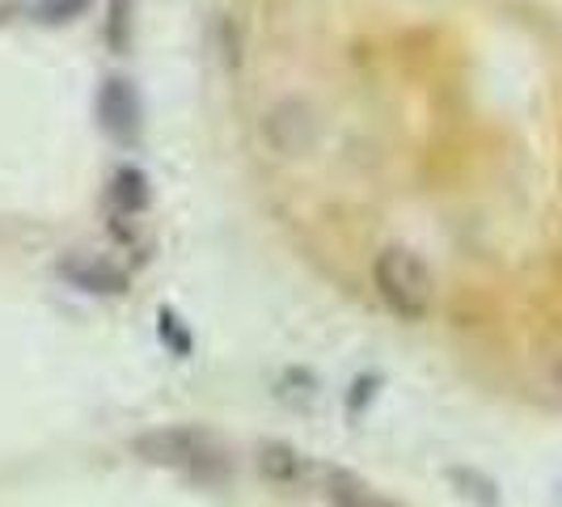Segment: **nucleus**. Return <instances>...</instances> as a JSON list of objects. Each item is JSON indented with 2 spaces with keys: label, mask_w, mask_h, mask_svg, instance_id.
<instances>
[{
  "label": "nucleus",
  "mask_w": 562,
  "mask_h": 507,
  "mask_svg": "<svg viewBox=\"0 0 562 507\" xmlns=\"http://www.w3.org/2000/svg\"><path fill=\"white\" fill-rule=\"evenodd\" d=\"M132 449L148 465L178 470V474L203 482V486H225L233 478L228 452L216 444V436L195 431V427H157V431H144V436L132 440Z\"/></svg>",
  "instance_id": "f257e3e1"
},
{
  "label": "nucleus",
  "mask_w": 562,
  "mask_h": 507,
  "mask_svg": "<svg viewBox=\"0 0 562 507\" xmlns=\"http://www.w3.org/2000/svg\"><path fill=\"white\" fill-rule=\"evenodd\" d=\"M372 283L381 292V301L406 317V322H423L427 313L436 309V275L415 250L406 246H390L376 254L372 262Z\"/></svg>",
  "instance_id": "f03ea898"
},
{
  "label": "nucleus",
  "mask_w": 562,
  "mask_h": 507,
  "mask_svg": "<svg viewBox=\"0 0 562 507\" xmlns=\"http://www.w3.org/2000/svg\"><path fill=\"white\" fill-rule=\"evenodd\" d=\"M56 275L72 288H81L89 296H123L127 292V271L102 258V254H89V250H72L64 254L56 262Z\"/></svg>",
  "instance_id": "7ed1b4c3"
},
{
  "label": "nucleus",
  "mask_w": 562,
  "mask_h": 507,
  "mask_svg": "<svg viewBox=\"0 0 562 507\" xmlns=\"http://www.w3.org/2000/svg\"><path fill=\"white\" fill-rule=\"evenodd\" d=\"M98 123L114 144H136L140 136V93L136 84L111 77L98 89Z\"/></svg>",
  "instance_id": "20e7f679"
},
{
  "label": "nucleus",
  "mask_w": 562,
  "mask_h": 507,
  "mask_svg": "<svg viewBox=\"0 0 562 507\" xmlns=\"http://www.w3.org/2000/svg\"><path fill=\"white\" fill-rule=\"evenodd\" d=\"M262 136L271 140L276 153L283 157H296V153H305L313 144V114L305 102H296V98H288L280 106H271V111L262 114Z\"/></svg>",
  "instance_id": "39448f33"
},
{
  "label": "nucleus",
  "mask_w": 562,
  "mask_h": 507,
  "mask_svg": "<svg viewBox=\"0 0 562 507\" xmlns=\"http://www.w3.org/2000/svg\"><path fill=\"white\" fill-rule=\"evenodd\" d=\"M254 461H258V474L267 482H276V486H301L305 474H310L305 457L292 444H283V440H262L258 452H254Z\"/></svg>",
  "instance_id": "423d86ee"
},
{
  "label": "nucleus",
  "mask_w": 562,
  "mask_h": 507,
  "mask_svg": "<svg viewBox=\"0 0 562 507\" xmlns=\"http://www.w3.org/2000/svg\"><path fill=\"white\" fill-rule=\"evenodd\" d=\"M106 199H111L114 216H127V221H136L144 207H148V199H153V191H148V178H144V169H136V166L114 169L111 187H106Z\"/></svg>",
  "instance_id": "0eeeda50"
},
{
  "label": "nucleus",
  "mask_w": 562,
  "mask_h": 507,
  "mask_svg": "<svg viewBox=\"0 0 562 507\" xmlns=\"http://www.w3.org/2000/svg\"><path fill=\"white\" fill-rule=\"evenodd\" d=\"M326 499L335 507H390V504H381V499H372L368 486H360L351 474H338V470L326 474Z\"/></svg>",
  "instance_id": "6e6552de"
},
{
  "label": "nucleus",
  "mask_w": 562,
  "mask_h": 507,
  "mask_svg": "<svg viewBox=\"0 0 562 507\" xmlns=\"http://www.w3.org/2000/svg\"><path fill=\"white\" fill-rule=\"evenodd\" d=\"M111 22H106V43H111L114 52H123L127 43H132V34H127V26H132V0H111Z\"/></svg>",
  "instance_id": "1a4fd4ad"
},
{
  "label": "nucleus",
  "mask_w": 562,
  "mask_h": 507,
  "mask_svg": "<svg viewBox=\"0 0 562 507\" xmlns=\"http://www.w3.org/2000/svg\"><path fill=\"white\" fill-rule=\"evenodd\" d=\"M89 9V0H34V18L38 22H72Z\"/></svg>",
  "instance_id": "9d476101"
},
{
  "label": "nucleus",
  "mask_w": 562,
  "mask_h": 507,
  "mask_svg": "<svg viewBox=\"0 0 562 507\" xmlns=\"http://www.w3.org/2000/svg\"><path fill=\"white\" fill-rule=\"evenodd\" d=\"M452 482L457 486H465L461 495H470V499H479L482 507H495L499 499H495V486L486 478H479V474H465V470H452Z\"/></svg>",
  "instance_id": "9b49d317"
},
{
  "label": "nucleus",
  "mask_w": 562,
  "mask_h": 507,
  "mask_svg": "<svg viewBox=\"0 0 562 507\" xmlns=\"http://www.w3.org/2000/svg\"><path fill=\"white\" fill-rule=\"evenodd\" d=\"M161 338H166V342H173V351H178V356H187V351H191V338H187V330H182V326H178V317H173V313H166V309H161Z\"/></svg>",
  "instance_id": "f8f14e48"
},
{
  "label": "nucleus",
  "mask_w": 562,
  "mask_h": 507,
  "mask_svg": "<svg viewBox=\"0 0 562 507\" xmlns=\"http://www.w3.org/2000/svg\"><path fill=\"white\" fill-rule=\"evenodd\" d=\"M554 385L562 390V356H559V364H554Z\"/></svg>",
  "instance_id": "ddd939ff"
}]
</instances>
